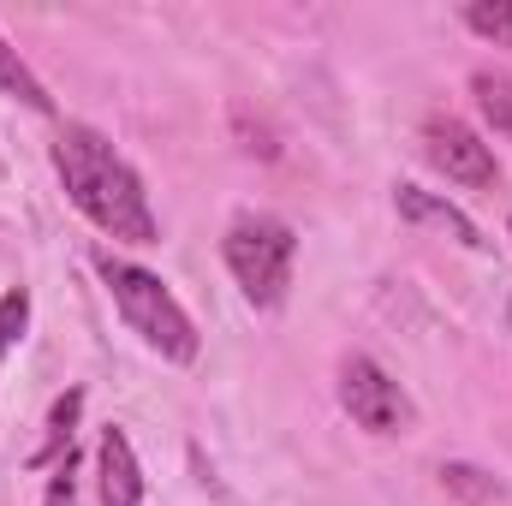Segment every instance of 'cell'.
Masks as SVG:
<instances>
[{"instance_id":"1","label":"cell","mask_w":512,"mask_h":506,"mask_svg":"<svg viewBox=\"0 0 512 506\" xmlns=\"http://www.w3.org/2000/svg\"><path fill=\"white\" fill-rule=\"evenodd\" d=\"M54 173H60L72 209L96 233H108L114 245H155L161 239L143 179L131 173V161L96 126H60V137H54Z\"/></svg>"},{"instance_id":"2","label":"cell","mask_w":512,"mask_h":506,"mask_svg":"<svg viewBox=\"0 0 512 506\" xmlns=\"http://www.w3.org/2000/svg\"><path fill=\"white\" fill-rule=\"evenodd\" d=\"M96 274H102L108 298L120 304L126 328L149 352H161L167 364H197V328H191V316L179 310V298L149 268H137V262H126V256H114V251H96Z\"/></svg>"},{"instance_id":"3","label":"cell","mask_w":512,"mask_h":506,"mask_svg":"<svg viewBox=\"0 0 512 506\" xmlns=\"http://www.w3.org/2000/svg\"><path fill=\"white\" fill-rule=\"evenodd\" d=\"M221 256L233 268V280L245 286L256 310H280L286 286H292V262H298V233L280 215H239L221 239Z\"/></svg>"},{"instance_id":"4","label":"cell","mask_w":512,"mask_h":506,"mask_svg":"<svg viewBox=\"0 0 512 506\" xmlns=\"http://www.w3.org/2000/svg\"><path fill=\"white\" fill-rule=\"evenodd\" d=\"M340 405L370 435H411V423H417V405L405 399V387L364 352H352L340 364Z\"/></svg>"},{"instance_id":"5","label":"cell","mask_w":512,"mask_h":506,"mask_svg":"<svg viewBox=\"0 0 512 506\" xmlns=\"http://www.w3.org/2000/svg\"><path fill=\"white\" fill-rule=\"evenodd\" d=\"M423 161L435 173H447L453 185H465V191H495L501 185V161L489 155V143L465 120H429L423 126Z\"/></svg>"},{"instance_id":"6","label":"cell","mask_w":512,"mask_h":506,"mask_svg":"<svg viewBox=\"0 0 512 506\" xmlns=\"http://www.w3.org/2000/svg\"><path fill=\"white\" fill-rule=\"evenodd\" d=\"M393 209H399V221H411V227H435V233L459 239L465 251H483V245H489L483 227H477L459 203H447V197H435V191H423V185H399V191H393Z\"/></svg>"},{"instance_id":"7","label":"cell","mask_w":512,"mask_h":506,"mask_svg":"<svg viewBox=\"0 0 512 506\" xmlns=\"http://www.w3.org/2000/svg\"><path fill=\"white\" fill-rule=\"evenodd\" d=\"M96 483H102V506H143V465H137V447H131V435L120 423L102 429Z\"/></svg>"},{"instance_id":"8","label":"cell","mask_w":512,"mask_h":506,"mask_svg":"<svg viewBox=\"0 0 512 506\" xmlns=\"http://www.w3.org/2000/svg\"><path fill=\"white\" fill-rule=\"evenodd\" d=\"M78 417H84V387H66V393L48 405V435H42V447H36L24 465H30V471L60 465V459L72 453V429H78Z\"/></svg>"},{"instance_id":"9","label":"cell","mask_w":512,"mask_h":506,"mask_svg":"<svg viewBox=\"0 0 512 506\" xmlns=\"http://www.w3.org/2000/svg\"><path fill=\"white\" fill-rule=\"evenodd\" d=\"M0 90L12 96V102H24V108H36V114H54V96L42 90V78L18 60V48L0 36Z\"/></svg>"},{"instance_id":"10","label":"cell","mask_w":512,"mask_h":506,"mask_svg":"<svg viewBox=\"0 0 512 506\" xmlns=\"http://www.w3.org/2000/svg\"><path fill=\"white\" fill-rule=\"evenodd\" d=\"M471 96H477V108H483V120L512 137V72H471Z\"/></svg>"},{"instance_id":"11","label":"cell","mask_w":512,"mask_h":506,"mask_svg":"<svg viewBox=\"0 0 512 506\" xmlns=\"http://www.w3.org/2000/svg\"><path fill=\"white\" fill-rule=\"evenodd\" d=\"M441 489H447V495H459L465 506H495L501 495H507L483 465H441Z\"/></svg>"},{"instance_id":"12","label":"cell","mask_w":512,"mask_h":506,"mask_svg":"<svg viewBox=\"0 0 512 506\" xmlns=\"http://www.w3.org/2000/svg\"><path fill=\"white\" fill-rule=\"evenodd\" d=\"M465 30L495 42V48H512V0H471L465 6Z\"/></svg>"},{"instance_id":"13","label":"cell","mask_w":512,"mask_h":506,"mask_svg":"<svg viewBox=\"0 0 512 506\" xmlns=\"http://www.w3.org/2000/svg\"><path fill=\"white\" fill-rule=\"evenodd\" d=\"M24 328H30V292H24V286H12V292L0 298V358H12V352H18Z\"/></svg>"},{"instance_id":"14","label":"cell","mask_w":512,"mask_h":506,"mask_svg":"<svg viewBox=\"0 0 512 506\" xmlns=\"http://www.w3.org/2000/svg\"><path fill=\"white\" fill-rule=\"evenodd\" d=\"M78 453H66L60 465H54V477H48V495H42V506H78Z\"/></svg>"},{"instance_id":"15","label":"cell","mask_w":512,"mask_h":506,"mask_svg":"<svg viewBox=\"0 0 512 506\" xmlns=\"http://www.w3.org/2000/svg\"><path fill=\"white\" fill-rule=\"evenodd\" d=\"M507 239H512V221H507Z\"/></svg>"}]
</instances>
